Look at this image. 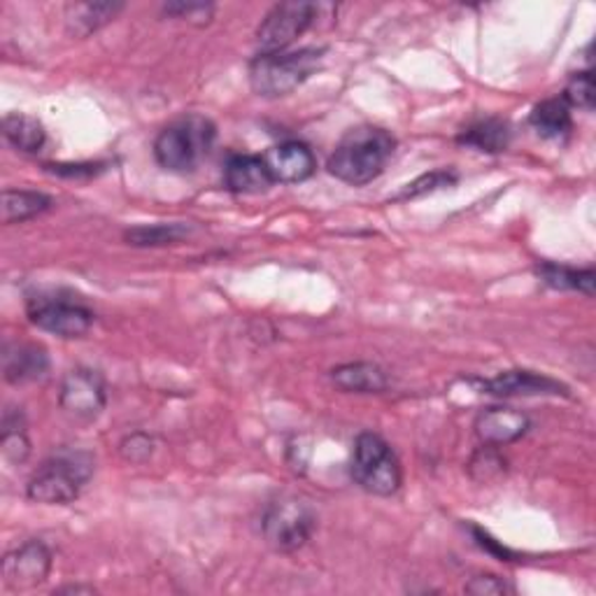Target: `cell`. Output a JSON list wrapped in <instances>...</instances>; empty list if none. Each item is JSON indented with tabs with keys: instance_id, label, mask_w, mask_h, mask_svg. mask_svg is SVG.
<instances>
[{
	"instance_id": "ba28073f",
	"label": "cell",
	"mask_w": 596,
	"mask_h": 596,
	"mask_svg": "<svg viewBox=\"0 0 596 596\" xmlns=\"http://www.w3.org/2000/svg\"><path fill=\"white\" fill-rule=\"evenodd\" d=\"M317 5L306 0H287L277 3L256 29V47L262 54H280L294 45L314 22Z\"/></svg>"
},
{
	"instance_id": "d6986e66",
	"label": "cell",
	"mask_w": 596,
	"mask_h": 596,
	"mask_svg": "<svg viewBox=\"0 0 596 596\" xmlns=\"http://www.w3.org/2000/svg\"><path fill=\"white\" fill-rule=\"evenodd\" d=\"M529 124L545 141H562L573 129L571 108L564 103V98H548L531 110Z\"/></svg>"
},
{
	"instance_id": "484cf974",
	"label": "cell",
	"mask_w": 596,
	"mask_h": 596,
	"mask_svg": "<svg viewBox=\"0 0 596 596\" xmlns=\"http://www.w3.org/2000/svg\"><path fill=\"white\" fill-rule=\"evenodd\" d=\"M564 103L569 108H581V110H594V75L592 70L578 73L571 77V82L564 89Z\"/></svg>"
},
{
	"instance_id": "ac0fdd59",
	"label": "cell",
	"mask_w": 596,
	"mask_h": 596,
	"mask_svg": "<svg viewBox=\"0 0 596 596\" xmlns=\"http://www.w3.org/2000/svg\"><path fill=\"white\" fill-rule=\"evenodd\" d=\"M510 137H512V131H510L508 122H504V119L489 117V119H481V122H475L466 131H462L460 137H456V143L473 147L478 152L499 154V152L508 150Z\"/></svg>"
},
{
	"instance_id": "cb8c5ba5",
	"label": "cell",
	"mask_w": 596,
	"mask_h": 596,
	"mask_svg": "<svg viewBox=\"0 0 596 596\" xmlns=\"http://www.w3.org/2000/svg\"><path fill=\"white\" fill-rule=\"evenodd\" d=\"M506 456L494 445H483L478 452L471 456L468 462V475L475 483H494L506 475Z\"/></svg>"
},
{
	"instance_id": "7c38bea8",
	"label": "cell",
	"mask_w": 596,
	"mask_h": 596,
	"mask_svg": "<svg viewBox=\"0 0 596 596\" xmlns=\"http://www.w3.org/2000/svg\"><path fill=\"white\" fill-rule=\"evenodd\" d=\"M481 389L492 396H569V387L554 377L533 371H506L492 380H483Z\"/></svg>"
},
{
	"instance_id": "9a60e30c",
	"label": "cell",
	"mask_w": 596,
	"mask_h": 596,
	"mask_svg": "<svg viewBox=\"0 0 596 596\" xmlns=\"http://www.w3.org/2000/svg\"><path fill=\"white\" fill-rule=\"evenodd\" d=\"M49 373L47 350L35 343H14L3 350V375L10 385L37 383Z\"/></svg>"
},
{
	"instance_id": "83f0119b",
	"label": "cell",
	"mask_w": 596,
	"mask_h": 596,
	"mask_svg": "<svg viewBox=\"0 0 596 596\" xmlns=\"http://www.w3.org/2000/svg\"><path fill=\"white\" fill-rule=\"evenodd\" d=\"M154 445L156 443L150 433L133 431L122 443H119V454H122V460L129 464H145L154 454Z\"/></svg>"
},
{
	"instance_id": "f1b7e54d",
	"label": "cell",
	"mask_w": 596,
	"mask_h": 596,
	"mask_svg": "<svg viewBox=\"0 0 596 596\" xmlns=\"http://www.w3.org/2000/svg\"><path fill=\"white\" fill-rule=\"evenodd\" d=\"M164 12L168 16H177V19H185V22L206 26V24H210L214 5H210V3H168V5H164Z\"/></svg>"
},
{
	"instance_id": "4316f807",
	"label": "cell",
	"mask_w": 596,
	"mask_h": 596,
	"mask_svg": "<svg viewBox=\"0 0 596 596\" xmlns=\"http://www.w3.org/2000/svg\"><path fill=\"white\" fill-rule=\"evenodd\" d=\"M0 452L10 464H24L31 456V441L26 427H8L0 433Z\"/></svg>"
},
{
	"instance_id": "4fadbf2b",
	"label": "cell",
	"mask_w": 596,
	"mask_h": 596,
	"mask_svg": "<svg viewBox=\"0 0 596 596\" xmlns=\"http://www.w3.org/2000/svg\"><path fill=\"white\" fill-rule=\"evenodd\" d=\"M531 422L525 412H518L512 408H485L478 417H475V435H478L483 445H510L520 441L529 431Z\"/></svg>"
},
{
	"instance_id": "30bf717a",
	"label": "cell",
	"mask_w": 596,
	"mask_h": 596,
	"mask_svg": "<svg viewBox=\"0 0 596 596\" xmlns=\"http://www.w3.org/2000/svg\"><path fill=\"white\" fill-rule=\"evenodd\" d=\"M49 573L52 552L43 541H26L3 558V583L14 592L43 585L49 578Z\"/></svg>"
},
{
	"instance_id": "5bb4252c",
	"label": "cell",
	"mask_w": 596,
	"mask_h": 596,
	"mask_svg": "<svg viewBox=\"0 0 596 596\" xmlns=\"http://www.w3.org/2000/svg\"><path fill=\"white\" fill-rule=\"evenodd\" d=\"M224 185L233 194H266L275 180L264 162V156L256 154H233L224 168Z\"/></svg>"
},
{
	"instance_id": "52a82bcc",
	"label": "cell",
	"mask_w": 596,
	"mask_h": 596,
	"mask_svg": "<svg viewBox=\"0 0 596 596\" xmlns=\"http://www.w3.org/2000/svg\"><path fill=\"white\" fill-rule=\"evenodd\" d=\"M26 312L33 327L58 338H82L96 322L91 308L64 296L40 294L31 298Z\"/></svg>"
},
{
	"instance_id": "1f68e13d",
	"label": "cell",
	"mask_w": 596,
	"mask_h": 596,
	"mask_svg": "<svg viewBox=\"0 0 596 596\" xmlns=\"http://www.w3.org/2000/svg\"><path fill=\"white\" fill-rule=\"evenodd\" d=\"M66 592H70V594H79V592H89V594H93L96 589H93V587H79V585H70V587H62V589H58V594H66Z\"/></svg>"
},
{
	"instance_id": "7a4b0ae2",
	"label": "cell",
	"mask_w": 596,
	"mask_h": 596,
	"mask_svg": "<svg viewBox=\"0 0 596 596\" xmlns=\"http://www.w3.org/2000/svg\"><path fill=\"white\" fill-rule=\"evenodd\" d=\"M93 468V454L75 448L58 450L35 471L26 485V496L33 504L68 506L91 481Z\"/></svg>"
},
{
	"instance_id": "5b68a950",
	"label": "cell",
	"mask_w": 596,
	"mask_h": 596,
	"mask_svg": "<svg viewBox=\"0 0 596 596\" xmlns=\"http://www.w3.org/2000/svg\"><path fill=\"white\" fill-rule=\"evenodd\" d=\"M352 481L375 496H391L401 489L404 471L391 445L373 431L356 435L352 450Z\"/></svg>"
},
{
	"instance_id": "4dcf8cb0",
	"label": "cell",
	"mask_w": 596,
	"mask_h": 596,
	"mask_svg": "<svg viewBox=\"0 0 596 596\" xmlns=\"http://www.w3.org/2000/svg\"><path fill=\"white\" fill-rule=\"evenodd\" d=\"M54 175L62 177H91L96 173H101V164H56V166H47Z\"/></svg>"
},
{
	"instance_id": "7402d4cb",
	"label": "cell",
	"mask_w": 596,
	"mask_h": 596,
	"mask_svg": "<svg viewBox=\"0 0 596 596\" xmlns=\"http://www.w3.org/2000/svg\"><path fill=\"white\" fill-rule=\"evenodd\" d=\"M194 233L191 224L175 222V224H150V227H133L124 233V241L133 247H164L177 245L187 241Z\"/></svg>"
},
{
	"instance_id": "f546056e",
	"label": "cell",
	"mask_w": 596,
	"mask_h": 596,
	"mask_svg": "<svg viewBox=\"0 0 596 596\" xmlns=\"http://www.w3.org/2000/svg\"><path fill=\"white\" fill-rule=\"evenodd\" d=\"M468 594H475V596H501L506 592H512V587L499 578V575L494 573H481L475 575V578H471L464 587Z\"/></svg>"
},
{
	"instance_id": "603a6c76",
	"label": "cell",
	"mask_w": 596,
	"mask_h": 596,
	"mask_svg": "<svg viewBox=\"0 0 596 596\" xmlns=\"http://www.w3.org/2000/svg\"><path fill=\"white\" fill-rule=\"evenodd\" d=\"M539 275H541V280L552 289H571V291H581L589 298L594 296L596 275L592 268L575 271L569 266L543 264V266H539Z\"/></svg>"
},
{
	"instance_id": "9c48e42d",
	"label": "cell",
	"mask_w": 596,
	"mask_h": 596,
	"mask_svg": "<svg viewBox=\"0 0 596 596\" xmlns=\"http://www.w3.org/2000/svg\"><path fill=\"white\" fill-rule=\"evenodd\" d=\"M58 406L75 420H96L108 406L106 377L87 366L68 371L58 389Z\"/></svg>"
},
{
	"instance_id": "6da1fadb",
	"label": "cell",
	"mask_w": 596,
	"mask_h": 596,
	"mask_svg": "<svg viewBox=\"0 0 596 596\" xmlns=\"http://www.w3.org/2000/svg\"><path fill=\"white\" fill-rule=\"evenodd\" d=\"M396 152V137L380 126H356L343 135L327 170L345 185L364 187L380 177Z\"/></svg>"
},
{
	"instance_id": "ffe728a7",
	"label": "cell",
	"mask_w": 596,
	"mask_h": 596,
	"mask_svg": "<svg viewBox=\"0 0 596 596\" xmlns=\"http://www.w3.org/2000/svg\"><path fill=\"white\" fill-rule=\"evenodd\" d=\"M3 135L14 150L26 154H37L47 143L45 126L35 117L22 112H8L3 117Z\"/></svg>"
},
{
	"instance_id": "8fae6325",
	"label": "cell",
	"mask_w": 596,
	"mask_h": 596,
	"mask_svg": "<svg viewBox=\"0 0 596 596\" xmlns=\"http://www.w3.org/2000/svg\"><path fill=\"white\" fill-rule=\"evenodd\" d=\"M264 162L273 175L275 185L306 183L314 175V168H317V158L312 150L306 143H298V141H287V143L271 147L264 154Z\"/></svg>"
},
{
	"instance_id": "3957f363",
	"label": "cell",
	"mask_w": 596,
	"mask_h": 596,
	"mask_svg": "<svg viewBox=\"0 0 596 596\" xmlns=\"http://www.w3.org/2000/svg\"><path fill=\"white\" fill-rule=\"evenodd\" d=\"M217 141V126L203 114L175 119L154 141L156 164L170 173H191L210 154Z\"/></svg>"
},
{
	"instance_id": "e0dca14e",
	"label": "cell",
	"mask_w": 596,
	"mask_h": 596,
	"mask_svg": "<svg viewBox=\"0 0 596 596\" xmlns=\"http://www.w3.org/2000/svg\"><path fill=\"white\" fill-rule=\"evenodd\" d=\"M124 3H70L66 8V29L75 37H87L114 22Z\"/></svg>"
},
{
	"instance_id": "8992f818",
	"label": "cell",
	"mask_w": 596,
	"mask_h": 596,
	"mask_svg": "<svg viewBox=\"0 0 596 596\" xmlns=\"http://www.w3.org/2000/svg\"><path fill=\"white\" fill-rule=\"evenodd\" d=\"M317 529V512L303 496H280L262 515V536L275 552L301 550Z\"/></svg>"
},
{
	"instance_id": "44dd1931",
	"label": "cell",
	"mask_w": 596,
	"mask_h": 596,
	"mask_svg": "<svg viewBox=\"0 0 596 596\" xmlns=\"http://www.w3.org/2000/svg\"><path fill=\"white\" fill-rule=\"evenodd\" d=\"M54 206L52 198L43 191L5 189L3 191V224H22L33 217L47 212Z\"/></svg>"
},
{
	"instance_id": "d4e9b609",
	"label": "cell",
	"mask_w": 596,
	"mask_h": 596,
	"mask_svg": "<svg viewBox=\"0 0 596 596\" xmlns=\"http://www.w3.org/2000/svg\"><path fill=\"white\" fill-rule=\"evenodd\" d=\"M454 183H456V175L452 170H433V173L417 177V180L410 183L399 196H394V201H412V198H420L439 189L452 187Z\"/></svg>"
},
{
	"instance_id": "2e32d148",
	"label": "cell",
	"mask_w": 596,
	"mask_h": 596,
	"mask_svg": "<svg viewBox=\"0 0 596 596\" xmlns=\"http://www.w3.org/2000/svg\"><path fill=\"white\" fill-rule=\"evenodd\" d=\"M331 383L347 394H380L387 389V373L371 362H352L335 366L331 373Z\"/></svg>"
},
{
	"instance_id": "277c9868",
	"label": "cell",
	"mask_w": 596,
	"mask_h": 596,
	"mask_svg": "<svg viewBox=\"0 0 596 596\" xmlns=\"http://www.w3.org/2000/svg\"><path fill=\"white\" fill-rule=\"evenodd\" d=\"M327 49H298L280 54H260L250 64V85L262 98H283L296 91L320 70Z\"/></svg>"
}]
</instances>
